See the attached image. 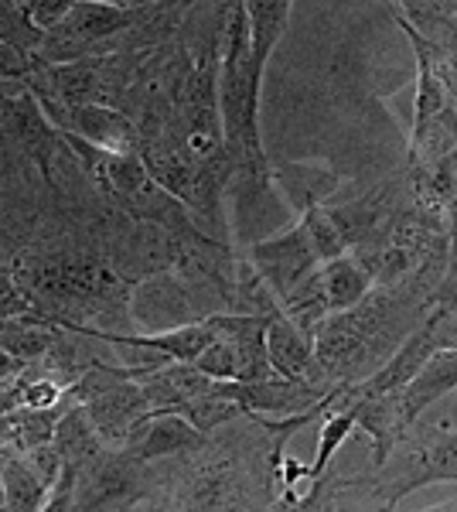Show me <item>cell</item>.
<instances>
[{"mask_svg":"<svg viewBox=\"0 0 457 512\" xmlns=\"http://www.w3.org/2000/svg\"><path fill=\"white\" fill-rule=\"evenodd\" d=\"M267 355H270V366L277 369L280 376L304 379V383L324 386V390H335L338 386L321 373L318 359H314L311 332H304V328L297 325V321H290L284 311L273 315L267 325Z\"/></svg>","mask_w":457,"mask_h":512,"instance_id":"obj_8","label":"cell"},{"mask_svg":"<svg viewBox=\"0 0 457 512\" xmlns=\"http://www.w3.org/2000/svg\"><path fill=\"white\" fill-rule=\"evenodd\" d=\"M209 441V434H202L188 417L181 414H151L130 431L123 451L134 454L140 461H164L188 454Z\"/></svg>","mask_w":457,"mask_h":512,"instance_id":"obj_9","label":"cell"},{"mask_svg":"<svg viewBox=\"0 0 457 512\" xmlns=\"http://www.w3.org/2000/svg\"><path fill=\"white\" fill-rule=\"evenodd\" d=\"M52 123L58 130H69V134L82 137L86 144H93L96 151H106V154H137V147H140L137 120L106 103L65 106L58 117H52Z\"/></svg>","mask_w":457,"mask_h":512,"instance_id":"obj_7","label":"cell"},{"mask_svg":"<svg viewBox=\"0 0 457 512\" xmlns=\"http://www.w3.org/2000/svg\"><path fill=\"white\" fill-rule=\"evenodd\" d=\"M157 499V465L140 461L123 448L103 444L86 465L79 468L72 509H134L151 506Z\"/></svg>","mask_w":457,"mask_h":512,"instance_id":"obj_6","label":"cell"},{"mask_svg":"<svg viewBox=\"0 0 457 512\" xmlns=\"http://www.w3.org/2000/svg\"><path fill=\"white\" fill-rule=\"evenodd\" d=\"M24 366L28 362H21V359H14L11 352H4L0 349V396H4L7 390H11V383L24 373Z\"/></svg>","mask_w":457,"mask_h":512,"instance_id":"obj_22","label":"cell"},{"mask_svg":"<svg viewBox=\"0 0 457 512\" xmlns=\"http://www.w3.org/2000/svg\"><path fill=\"white\" fill-rule=\"evenodd\" d=\"M4 461H7V454L0 451V509H4Z\"/></svg>","mask_w":457,"mask_h":512,"instance_id":"obj_24","label":"cell"},{"mask_svg":"<svg viewBox=\"0 0 457 512\" xmlns=\"http://www.w3.org/2000/svg\"><path fill=\"white\" fill-rule=\"evenodd\" d=\"M0 41L21 48V52H28V55H38L41 41H45V31L28 18L24 0H0Z\"/></svg>","mask_w":457,"mask_h":512,"instance_id":"obj_14","label":"cell"},{"mask_svg":"<svg viewBox=\"0 0 457 512\" xmlns=\"http://www.w3.org/2000/svg\"><path fill=\"white\" fill-rule=\"evenodd\" d=\"M437 482L457 485V431L447 424L417 420L389 451L386 465L359 478H342V492L359 489L376 499V506L396 509L410 492Z\"/></svg>","mask_w":457,"mask_h":512,"instance_id":"obj_4","label":"cell"},{"mask_svg":"<svg viewBox=\"0 0 457 512\" xmlns=\"http://www.w3.org/2000/svg\"><path fill=\"white\" fill-rule=\"evenodd\" d=\"M434 280L410 277L400 284H372L345 311H331L314 325V359L331 383H362L389 359L406 335L430 315Z\"/></svg>","mask_w":457,"mask_h":512,"instance_id":"obj_2","label":"cell"},{"mask_svg":"<svg viewBox=\"0 0 457 512\" xmlns=\"http://www.w3.org/2000/svg\"><path fill=\"white\" fill-rule=\"evenodd\" d=\"M195 366L202 369V373H209L212 379H236V352H232V345L219 335V328H215V338L195 359Z\"/></svg>","mask_w":457,"mask_h":512,"instance_id":"obj_17","label":"cell"},{"mask_svg":"<svg viewBox=\"0 0 457 512\" xmlns=\"http://www.w3.org/2000/svg\"><path fill=\"white\" fill-rule=\"evenodd\" d=\"M345 250V236L338 222L331 219L328 205H307L290 229L249 246L246 260L273 287V294L287 297L321 263L335 260Z\"/></svg>","mask_w":457,"mask_h":512,"instance_id":"obj_5","label":"cell"},{"mask_svg":"<svg viewBox=\"0 0 457 512\" xmlns=\"http://www.w3.org/2000/svg\"><path fill=\"white\" fill-rule=\"evenodd\" d=\"M31 301L24 294L18 274H14V263L0 256V315L7 318H21V315H31Z\"/></svg>","mask_w":457,"mask_h":512,"instance_id":"obj_16","label":"cell"},{"mask_svg":"<svg viewBox=\"0 0 457 512\" xmlns=\"http://www.w3.org/2000/svg\"><path fill=\"white\" fill-rule=\"evenodd\" d=\"M451 390H457V349L430 352V359L420 366V373L413 376L400 393L403 424L413 427L440 396H447Z\"/></svg>","mask_w":457,"mask_h":512,"instance_id":"obj_10","label":"cell"},{"mask_svg":"<svg viewBox=\"0 0 457 512\" xmlns=\"http://www.w3.org/2000/svg\"><path fill=\"white\" fill-rule=\"evenodd\" d=\"M7 328H11V318H7V315H0V342H4Z\"/></svg>","mask_w":457,"mask_h":512,"instance_id":"obj_25","label":"cell"},{"mask_svg":"<svg viewBox=\"0 0 457 512\" xmlns=\"http://www.w3.org/2000/svg\"><path fill=\"white\" fill-rule=\"evenodd\" d=\"M260 93L263 76L249 59V21L243 0H229L226 24H222L219 52V110L226 151L236 171V181L263 188L270 185L273 164L260 137Z\"/></svg>","mask_w":457,"mask_h":512,"instance_id":"obj_3","label":"cell"},{"mask_svg":"<svg viewBox=\"0 0 457 512\" xmlns=\"http://www.w3.org/2000/svg\"><path fill=\"white\" fill-rule=\"evenodd\" d=\"M243 7L249 21V59H253V69L260 76H267L273 48L280 45L290 24L294 0H243Z\"/></svg>","mask_w":457,"mask_h":512,"instance_id":"obj_12","label":"cell"},{"mask_svg":"<svg viewBox=\"0 0 457 512\" xmlns=\"http://www.w3.org/2000/svg\"><path fill=\"white\" fill-rule=\"evenodd\" d=\"M270 185L301 216L307 205H328V198L345 185V178L328 171L324 164L297 161V164H284V168H273Z\"/></svg>","mask_w":457,"mask_h":512,"instance_id":"obj_11","label":"cell"},{"mask_svg":"<svg viewBox=\"0 0 457 512\" xmlns=\"http://www.w3.org/2000/svg\"><path fill=\"white\" fill-rule=\"evenodd\" d=\"M202 448L154 461V509H277L270 482V437L246 414Z\"/></svg>","mask_w":457,"mask_h":512,"instance_id":"obj_1","label":"cell"},{"mask_svg":"<svg viewBox=\"0 0 457 512\" xmlns=\"http://www.w3.org/2000/svg\"><path fill=\"white\" fill-rule=\"evenodd\" d=\"M427 328L437 349H457V311L454 315H437V311H430Z\"/></svg>","mask_w":457,"mask_h":512,"instance_id":"obj_21","label":"cell"},{"mask_svg":"<svg viewBox=\"0 0 457 512\" xmlns=\"http://www.w3.org/2000/svg\"><path fill=\"white\" fill-rule=\"evenodd\" d=\"M52 485L41 478L21 454H7L4 461V509L11 512H38L45 509Z\"/></svg>","mask_w":457,"mask_h":512,"instance_id":"obj_13","label":"cell"},{"mask_svg":"<svg viewBox=\"0 0 457 512\" xmlns=\"http://www.w3.org/2000/svg\"><path fill=\"white\" fill-rule=\"evenodd\" d=\"M103 4L127 7V11H140V7H154V4H161V0H103Z\"/></svg>","mask_w":457,"mask_h":512,"instance_id":"obj_23","label":"cell"},{"mask_svg":"<svg viewBox=\"0 0 457 512\" xmlns=\"http://www.w3.org/2000/svg\"><path fill=\"white\" fill-rule=\"evenodd\" d=\"M430 311H437V315H454L457 311V236H451V246H447V263L434 294H430Z\"/></svg>","mask_w":457,"mask_h":512,"instance_id":"obj_18","label":"cell"},{"mask_svg":"<svg viewBox=\"0 0 457 512\" xmlns=\"http://www.w3.org/2000/svg\"><path fill=\"white\" fill-rule=\"evenodd\" d=\"M389 4H393V14L410 21L417 31H427L440 21L457 18V0H389Z\"/></svg>","mask_w":457,"mask_h":512,"instance_id":"obj_15","label":"cell"},{"mask_svg":"<svg viewBox=\"0 0 457 512\" xmlns=\"http://www.w3.org/2000/svg\"><path fill=\"white\" fill-rule=\"evenodd\" d=\"M72 4H76V0H24V11H28V18L35 21L41 31H52L55 24L65 21Z\"/></svg>","mask_w":457,"mask_h":512,"instance_id":"obj_20","label":"cell"},{"mask_svg":"<svg viewBox=\"0 0 457 512\" xmlns=\"http://www.w3.org/2000/svg\"><path fill=\"white\" fill-rule=\"evenodd\" d=\"M38 59L28 52H21V48L7 45V41H0V82H24L35 72Z\"/></svg>","mask_w":457,"mask_h":512,"instance_id":"obj_19","label":"cell"}]
</instances>
